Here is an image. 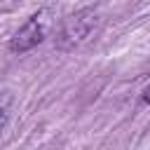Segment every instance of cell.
<instances>
[{
    "label": "cell",
    "instance_id": "cell-3",
    "mask_svg": "<svg viewBox=\"0 0 150 150\" xmlns=\"http://www.w3.org/2000/svg\"><path fill=\"white\" fill-rule=\"evenodd\" d=\"M141 101H143V103H150V84L143 89V96H141Z\"/></svg>",
    "mask_w": 150,
    "mask_h": 150
},
{
    "label": "cell",
    "instance_id": "cell-2",
    "mask_svg": "<svg viewBox=\"0 0 150 150\" xmlns=\"http://www.w3.org/2000/svg\"><path fill=\"white\" fill-rule=\"evenodd\" d=\"M94 26H96V14L91 9H82V12L66 19L63 30H61V40L68 45H77L94 30Z\"/></svg>",
    "mask_w": 150,
    "mask_h": 150
},
{
    "label": "cell",
    "instance_id": "cell-1",
    "mask_svg": "<svg viewBox=\"0 0 150 150\" xmlns=\"http://www.w3.org/2000/svg\"><path fill=\"white\" fill-rule=\"evenodd\" d=\"M49 26H52V19H49V12H47V9L33 14V16L16 30V35L9 40V52H14V54H23V52L38 47V45L47 38Z\"/></svg>",
    "mask_w": 150,
    "mask_h": 150
}]
</instances>
